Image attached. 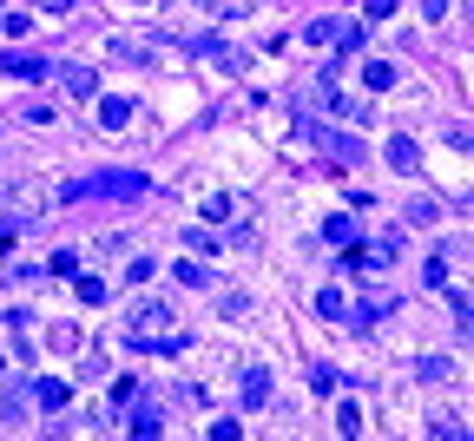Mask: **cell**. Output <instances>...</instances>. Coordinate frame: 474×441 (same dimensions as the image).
<instances>
[{"instance_id": "obj_1", "label": "cell", "mask_w": 474, "mask_h": 441, "mask_svg": "<svg viewBox=\"0 0 474 441\" xmlns=\"http://www.w3.org/2000/svg\"><path fill=\"white\" fill-rule=\"evenodd\" d=\"M126 336L139 349H151V355H178V349H192V336L178 330V310L165 297H139L126 310Z\"/></svg>"}, {"instance_id": "obj_2", "label": "cell", "mask_w": 474, "mask_h": 441, "mask_svg": "<svg viewBox=\"0 0 474 441\" xmlns=\"http://www.w3.org/2000/svg\"><path fill=\"white\" fill-rule=\"evenodd\" d=\"M145 192H151L145 172H99V178L66 184V192H60V205H79V198H145Z\"/></svg>"}, {"instance_id": "obj_3", "label": "cell", "mask_w": 474, "mask_h": 441, "mask_svg": "<svg viewBox=\"0 0 474 441\" xmlns=\"http://www.w3.org/2000/svg\"><path fill=\"white\" fill-rule=\"evenodd\" d=\"M310 106H316V112H330V118H343V126H363V118H369L363 99H349L343 86H336V73H323V79L310 86Z\"/></svg>"}, {"instance_id": "obj_4", "label": "cell", "mask_w": 474, "mask_h": 441, "mask_svg": "<svg viewBox=\"0 0 474 441\" xmlns=\"http://www.w3.org/2000/svg\"><path fill=\"white\" fill-rule=\"evenodd\" d=\"M237 402H244V409H270V369L264 363H244V376H237Z\"/></svg>"}, {"instance_id": "obj_5", "label": "cell", "mask_w": 474, "mask_h": 441, "mask_svg": "<svg viewBox=\"0 0 474 441\" xmlns=\"http://www.w3.org/2000/svg\"><path fill=\"white\" fill-rule=\"evenodd\" d=\"M310 139H323V151L336 165H363V139H349V126H336V132H316V126H303Z\"/></svg>"}, {"instance_id": "obj_6", "label": "cell", "mask_w": 474, "mask_h": 441, "mask_svg": "<svg viewBox=\"0 0 474 441\" xmlns=\"http://www.w3.org/2000/svg\"><path fill=\"white\" fill-rule=\"evenodd\" d=\"M27 415H33V382H7V388H0V421L20 429Z\"/></svg>"}, {"instance_id": "obj_7", "label": "cell", "mask_w": 474, "mask_h": 441, "mask_svg": "<svg viewBox=\"0 0 474 441\" xmlns=\"http://www.w3.org/2000/svg\"><path fill=\"white\" fill-rule=\"evenodd\" d=\"M53 79H60V86L73 93V99H93V93H99V73H93V66H79V60L53 66Z\"/></svg>"}, {"instance_id": "obj_8", "label": "cell", "mask_w": 474, "mask_h": 441, "mask_svg": "<svg viewBox=\"0 0 474 441\" xmlns=\"http://www.w3.org/2000/svg\"><path fill=\"white\" fill-rule=\"evenodd\" d=\"M66 402H73V382H60V376H40L33 382V409H46V415H60Z\"/></svg>"}, {"instance_id": "obj_9", "label": "cell", "mask_w": 474, "mask_h": 441, "mask_svg": "<svg viewBox=\"0 0 474 441\" xmlns=\"http://www.w3.org/2000/svg\"><path fill=\"white\" fill-rule=\"evenodd\" d=\"M0 73H13V79H46L53 66H46L40 53H7V60H0Z\"/></svg>"}, {"instance_id": "obj_10", "label": "cell", "mask_w": 474, "mask_h": 441, "mask_svg": "<svg viewBox=\"0 0 474 441\" xmlns=\"http://www.w3.org/2000/svg\"><path fill=\"white\" fill-rule=\"evenodd\" d=\"M126 118H132V99H126V93L99 99V126H106V132H118V126H126Z\"/></svg>"}, {"instance_id": "obj_11", "label": "cell", "mask_w": 474, "mask_h": 441, "mask_svg": "<svg viewBox=\"0 0 474 441\" xmlns=\"http://www.w3.org/2000/svg\"><path fill=\"white\" fill-rule=\"evenodd\" d=\"M172 277L184 283V290H211V270H205V264H198V257H184V264L172 270Z\"/></svg>"}, {"instance_id": "obj_12", "label": "cell", "mask_w": 474, "mask_h": 441, "mask_svg": "<svg viewBox=\"0 0 474 441\" xmlns=\"http://www.w3.org/2000/svg\"><path fill=\"white\" fill-rule=\"evenodd\" d=\"M363 86H369V93H388V86H396V66H388V60H369V66H363Z\"/></svg>"}, {"instance_id": "obj_13", "label": "cell", "mask_w": 474, "mask_h": 441, "mask_svg": "<svg viewBox=\"0 0 474 441\" xmlns=\"http://www.w3.org/2000/svg\"><path fill=\"white\" fill-rule=\"evenodd\" d=\"M316 316H330V323H343V316H349V297H343V290H316Z\"/></svg>"}, {"instance_id": "obj_14", "label": "cell", "mask_w": 474, "mask_h": 441, "mask_svg": "<svg viewBox=\"0 0 474 441\" xmlns=\"http://www.w3.org/2000/svg\"><path fill=\"white\" fill-rule=\"evenodd\" d=\"M323 244H343V250H356L363 237H356V225H349V217H330V225H323Z\"/></svg>"}, {"instance_id": "obj_15", "label": "cell", "mask_w": 474, "mask_h": 441, "mask_svg": "<svg viewBox=\"0 0 474 441\" xmlns=\"http://www.w3.org/2000/svg\"><path fill=\"white\" fill-rule=\"evenodd\" d=\"M415 159H421L415 139H388V165H396V172H415Z\"/></svg>"}, {"instance_id": "obj_16", "label": "cell", "mask_w": 474, "mask_h": 441, "mask_svg": "<svg viewBox=\"0 0 474 441\" xmlns=\"http://www.w3.org/2000/svg\"><path fill=\"white\" fill-rule=\"evenodd\" d=\"M73 355H79V382H99V376L112 369V363H106L99 349H73Z\"/></svg>"}, {"instance_id": "obj_17", "label": "cell", "mask_w": 474, "mask_h": 441, "mask_svg": "<svg viewBox=\"0 0 474 441\" xmlns=\"http://www.w3.org/2000/svg\"><path fill=\"white\" fill-rule=\"evenodd\" d=\"M336 33H343V20H310L303 40H310V46H336Z\"/></svg>"}, {"instance_id": "obj_18", "label": "cell", "mask_w": 474, "mask_h": 441, "mask_svg": "<svg viewBox=\"0 0 474 441\" xmlns=\"http://www.w3.org/2000/svg\"><path fill=\"white\" fill-rule=\"evenodd\" d=\"M73 297H79V303H106V283H99V277H79V270H73Z\"/></svg>"}, {"instance_id": "obj_19", "label": "cell", "mask_w": 474, "mask_h": 441, "mask_svg": "<svg viewBox=\"0 0 474 441\" xmlns=\"http://www.w3.org/2000/svg\"><path fill=\"white\" fill-rule=\"evenodd\" d=\"M132 435H159V409H139V402H132Z\"/></svg>"}, {"instance_id": "obj_20", "label": "cell", "mask_w": 474, "mask_h": 441, "mask_svg": "<svg viewBox=\"0 0 474 441\" xmlns=\"http://www.w3.org/2000/svg\"><path fill=\"white\" fill-rule=\"evenodd\" d=\"M429 429L442 435V441H468V429H462V421H454V415H429Z\"/></svg>"}, {"instance_id": "obj_21", "label": "cell", "mask_w": 474, "mask_h": 441, "mask_svg": "<svg viewBox=\"0 0 474 441\" xmlns=\"http://www.w3.org/2000/svg\"><path fill=\"white\" fill-rule=\"evenodd\" d=\"M421 277H429V283H435V290H442V283H448V250H435V257H429V264H421Z\"/></svg>"}, {"instance_id": "obj_22", "label": "cell", "mask_w": 474, "mask_h": 441, "mask_svg": "<svg viewBox=\"0 0 474 441\" xmlns=\"http://www.w3.org/2000/svg\"><path fill=\"white\" fill-rule=\"evenodd\" d=\"M435 217H442V205H435V198H415V205H409V225H435Z\"/></svg>"}, {"instance_id": "obj_23", "label": "cell", "mask_w": 474, "mask_h": 441, "mask_svg": "<svg viewBox=\"0 0 474 441\" xmlns=\"http://www.w3.org/2000/svg\"><path fill=\"white\" fill-rule=\"evenodd\" d=\"M448 290V283H442ZM448 316H454V330H468V290H448Z\"/></svg>"}, {"instance_id": "obj_24", "label": "cell", "mask_w": 474, "mask_h": 441, "mask_svg": "<svg viewBox=\"0 0 474 441\" xmlns=\"http://www.w3.org/2000/svg\"><path fill=\"white\" fill-rule=\"evenodd\" d=\"M184 244H192L198 257H211V250H225V237H211V231H192V237H184Z\"/></svg>"}, {"instance_id": "obj_25", "label": "cell", "mask_w": 474, "mask_h": 441, "mask_svg": "<svg viewBox=\"0 0 474 441\" xmlns=\"http://www.w3.org/2000/svg\"><path fill=\"white\" fill-rule=\"evenodd\" d=\"M112 402H118V409H132V402H139V382L118 376V382H112Z\"/></svg>"}, {"instance_id": "obj_26", "label": "cell", "mask_w": 474, "mask_h": 441, "mask_svg": "<svg viewBox=\"0 0 474 441\" xmlns=\"http://www.w3.org/2000/svg\"><path fill=\"white\" fill-rule=\"evenodd\" d=\"M46 270H53V277H73V270H79V250H53V264H46Z\"/></svg>"}, {"instance_id": "obj_27", "label": "cell", "mask_w": 474, "mask_h": 441, "mask_svg": "<svg viewBox=\"0 0 474 441\" xmlns=\"http://www.w3.org/2000/svg\"><path fill=\"white\" fill-rule=\"evenodd\" d=\"M336 429L356 435V429H363V409H356V402H343V409H336Z\"/></svg>"}, {"instance_id": "obj_28", "label": "cell", "mask_w": 474, "mask_h": 441, "mask_svg": "<svg viewBox=\"0 0 474 441\" xmlns=\"http://www.w3.org/2000/svg\"><path fill=\"white\" fill-rule=\"evenodd\" d=\"M46 343H53V349H79V330H73V323H53V336H46Z\"/></svg>"}, {"instance_id": "obj_29", "label": "cell", "mask_w": 474, "mask_h": 441, "mask_svg": "<svg viewBox=\"0 0 474 441\" xmlns=\"http://www.w3.org/2000/svg\"><path fill=\"white\" fill-rule=\"evenodd\" d=\"M217 310H225L231 323H237V316H250V297H217Z\"/></svg>"}, {"instance_id": "obj_30", "label": "cell", "mask_w": 474, "mask_h": 441, "mask_svg": "<svg viewBox=\"0 0 474 441\" xmlns=\"http://www.w3.org/2000/svg\"><path fill=\"white\" fill-rule=\"evenodd\" d=\"M402 7V0H363V13H369V20H382V13H396Z\"/></svg>"}, {"instance_id": "obj_31", "label": "cell", "mask_w": 474, "mask_h": 441, "mask_svg": "<svg viewBox=\"0 0 474 441\" xmlns=\"http://www.w3.org/2000/svg\"><path fill=\"white\" fill-rule=\"evenodd\" d=\"M421 20H448V0H421Z\"/></svg>"}, {"instance_id": "obj_32", "label": "cell", "mask_w": 474, "mask_h": 441, "mask_svg": "<svg viewBox=\"0 0 474 441\" xmlns=\"http://www.w3.org/2000/svg\"><path fill=\"white\" fill-rule=\"evenodd\" d=\"M13 244H20V231H13V225H0V257H13Z\"/></svg>"}, {"instance_id": "obj_33", "label": "cell", "mask_w": 474, "mask_h": 441, "mask_svg": "<svg viewBox=\"0 0 474 441\" xmlns=\"http://www.w3.org/2000/svg\"><path fill=\"white\" fill-rule=\"evenodd\" d=\"M40 7H46V13H73V0H40Z\"/></svg>"}]
</instances>
